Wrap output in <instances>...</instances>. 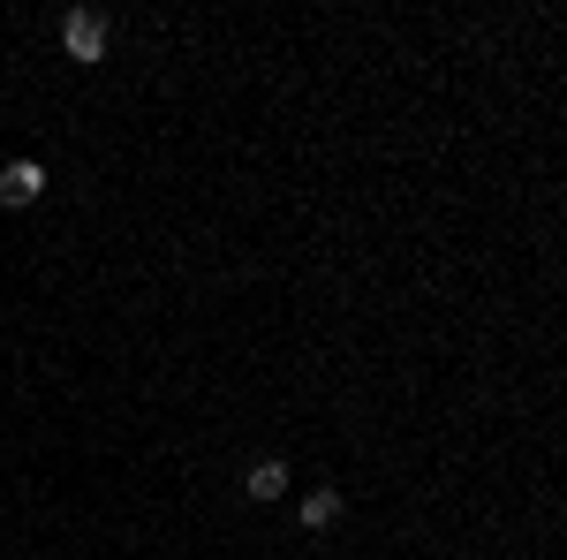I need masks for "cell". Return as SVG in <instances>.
Here are the masks:
<instances>
[{
    "mask_svg": "<svg viewBox=\"0 0 567 560\" xmlns=\"http://www.w3.org/2000/svg\"><path fill=\"white\" fill-rule=\"evenodd\" d=\"M61 46H69V61H99V53H107V23H99L91 8H76V15L61 23Z\"/></svg>",
    "mask_w": 567,
    "mask_h": 560,
    "instance_id": "obj_1",
    "label": "cell"
},
{
    "mask_svg": "<svg viewBox=\"0 0 567 560\" xmlns=\"http://www.w3.org/2000/svg\"><path fill=\"white\" fill-rule=\"evenodd\" d=\"M333 515H341V492H333V485H318V492L303 500V523H310V531H325Z\"/></svg>",
    "mask_w": 567,
    "mask_h": 560,
    "instance_id": "obj_4",
    "label": "cell"
},
{
    "mask_svg": "<svg viewBox=\"0 0 567 560\" xmlns=\"http://www.w3.org/2000/svg\"><path fill=\"white\" fill-rule=\"evenodd\" d=\"M243 492H250V500H281V492H287V470H281V462H258Z\"/></svg>",
    "mask_w": 567,
    "mask_h": 560,
    "instance_id": "obj_3",
    "label": "cell"
},
{
    "mask_svg": "<svg viewBox=\"0 0 567 560\" xmlns=\"http://www.w3.org/2000/svg\"><path fill=\"white\" fill-rule=\"evenodd\" d=\"M38 190H46V167H38V159H8V167H0V197H8V205H30Z\"/></svg>",
    "mask_w": 567,
    "mask_h": 560,
    "instance_id": "obj_2",
    "label": "cell"
}]
</instances>
